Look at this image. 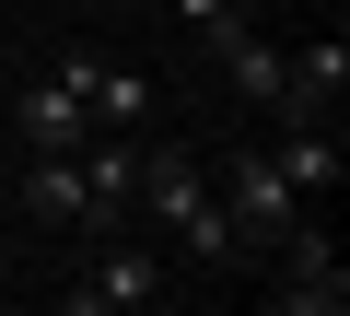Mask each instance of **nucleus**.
I'll use <instances>...</instances> for the list:
<instances>
[{"label":"nucleus","mask_w":350,"mask_h":316,"mask_svg":"<svg viewBox=\"0 0 350 316\" xmlns=\"http://www.w3.org/2000/svg\"><path fill=\"white\" fill-rule=\"evenodd\" d=\"M70 176H82V234H117L140 211V129H94L70 152Z\"/></svg>","instance_id":"obj_1"},{"label":"nucleus","mask_w":350,"mask_h":316,"mask_svg":"<svg viewBox=\"0 0 350 316\" xmlns=\"http://www.w3.org/2000/svg\"><path fill=\"white\" fill-rule=\"evenodd\" d=\"M211 188H222V211L245 223V246H280V234H292V211H304V188L280 176V152H234Z\"/></svg>","instance_id":"obj_2"},{"label":"nucleus","mask_w":350,"mask_h":316,"mask_svg":"<svg viewBox=\"0 0 350 316\" xmlns=\"http://www.w3.org/2000/svg\"><path fill=\"white\" fill-rule=\"evenodd\" d=\"M163 293H175V281H163V258L105 234V246H94V269L70 281V316H129V304H163Z\"/></svg>","instance_id":"obj_3"},{"label":"nucleus","mask_w":350,"mask_h":316,"mask_svg":"<svg viewBox=\"0 0 350 316\" xmlns=\"http://www.w3.org/2000/svg\"><path fill=\"white\" fill-rule=\"evenodd\" d=\"M199 47L222 59V82H234L245 106H292V59H280L269 36H245V24H199Z\"/></svg>","instance_id":"obj_4"},{"label":"nucleus","mask_w":350,"mask_h":316,"mask_svg":"<svg viewBox=\"0 0 350 316\" xmlns=\"http://www.w3.org/2000/svg\"><path fill=\"white\" fill-rule=\"evenodd\" d=\"M12 129H24V152H82V141H94V117H82V94H70L59 71H36V82L12 94Z\"/></svg>","instance_id":"obj_5"},{"label":"nucleus","mask_w":350,"mask_h":316,"mask_svg":"<svg viewBox=\"0 0 350 316\" xmlns=\"http://www.w3.org/2000/svg\"><path fill=\"white\" fill-rule=\"evenodd\" d=\"M280 258H292V281H280L292 316H338V304H350V258H338L327 234H280Z\"/></svg>","instance_id":"obj_6"},{"label":"nucleus","mask_w":350,"mask_h":316,"mask_svg":"<svg viewBox=\"0 0 350 316\" xmlns=\"http://www.w3.org/2000/svg\"><path fill=\"white\" fill-rule=\"evenodd\" d=\"M59 82L82 94V117H94V129H140V117H152V82H140V71H105V59H59Z\"/></svg>","instance_id":"obj_7"},{"label":"nucleus","mask_w":350,"mask_h":316,"mask_svg":"<svg viewBox=\"0 0 350 316\" xmlns=\"http://www.w3.org/2000/svg\"><path fill=\"white\" fill-rule=\"evenodd\" d=\"M211 199V165H199V152H140V211L152 223H187Z\"/></svg>","instance_id":"obj_8"},{"label":"nucleus","mask_w":350,"mask_h":316,"mask_svg":"<svg viewBox=\"0 0 350 316\" xmlns=\"http://www.w3.org/2000/svg\"><path fill=\"white\" fill-rule=\"evenodd\" d=\"M338 94H350V36L327 24V36H315V47L292 59V106H280V117H327Z\"/></svg>","instance_id":"obj_9"},{"label":"nucleus","mask_w":350,"mask_h":316,"mask_svg":"<svg viewBox=\"0 0 350 316\" xmlns=\"http://www.w3.org/2000/svg\"><path fill=\"white\" fill-rule=\"evenodd\" d=\"M280 176H292V188H338V129H327V117H292V129H280Z\"/></svg>","instance_id":"obj_10"},{"label":"nucleus","mask_w":350,"mask_h":316,"mask_svg":"<svg viewBox=\"0 0 350 316\" xmlns=\"http://www.w3.org/2000/svg\"><path fill=\"white\" fill-rule=\"evenodd\" d=\"M36 223H82V176H70V152H36L24 165V188H12Z\"/></svg>","instance_id":"obj_11"},{"label":"nucleus","mask_w":350,"mask_h":316,"mask_svg":"<svg viewBox=\"0 0 350 316\" xmlns=\"http://www.w3.org/2000/svg\"><path fill=\"white\" fill-rule=\"evenodd\" d=\"M175 24L199 36V24H245V12H234V0H175Z\"/></svg>","instance_id":"obj_12"},{"label":"nucleus","mask_w":350,"mask_h":316,"mask_svg":"<svg viewBox=\"0 0 350 316\" xmlns=\"http://www.w3.org/2000/svg\"><path fill=\"white\" fill-rule=\"evenodd\" d=\"M234 12H257V0H234Z\"/></svg>","instance_id":"obj_13"},{"label":"nucleus","mask_w":350,"mask_h":316,"mask_svg":"<svg viewBox=\"0 0 350 316\" xmlns=\"http://www.w3.org/2000/svg\"><path fill=\"white\" fill-rule=\"evenodd\" d=\"M0 199H12V188H0Z\"/></svg>","instance_id":"obj_14"}]
</instances>
